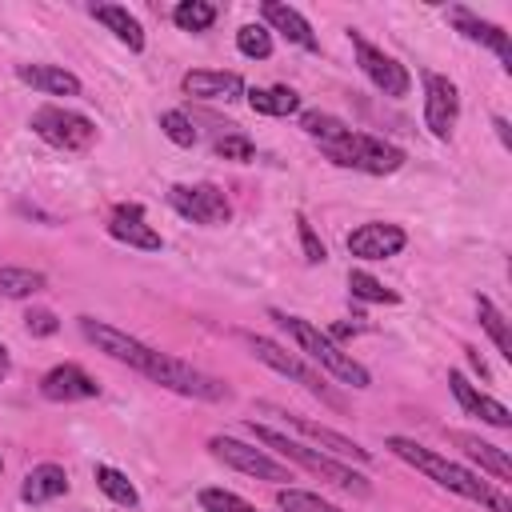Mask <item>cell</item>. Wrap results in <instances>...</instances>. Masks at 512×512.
I'll return each mask as SVG.
<instances>
[{
	"label": "cell",
	"mask_w": 512,
	"mask_h": 512,
	"mask_svg": "<svg viewBox=\"0 0 512 512\" xmlns=\"http://www.w3.org/2000/svg\"><path fill=\"white\" fill-rule=\"evenodd\" d=\"M384 448H388L392 456H400L404 464L420 468V472H424L428 480H436L440 488H448V492H456V496H464V500H472V504H480V508L512 512V500H508L504 488H496V484L480 480L476 472H468V468H460V464L436 456L432 448H424V444H416V440H408V436H388Z\"/></svg>",
	"instance_id": "1"
},
{
	"label": "cell",
	"mask_w": 512,
	"mask_h": 512,
	"mask_svg": "<svg viewBox=\"0 0 512 512\" xmlns=\"http://www.w3.org/2000/svg\"><path fill=\"white\" fill-rule=\"evenodd\" d=\"M248 428H252V436H256L260 444L276 448L284 460H296L300 468H308L312 476L328 480L332 488H344V492H352V496H368V492H372V488H368V480H364L352 464H340V460H336V456H328V452H316V448H308V444H300V440H288L284 432H272L268 424L248 420Z\"/></svg>",
	"instance_id": "2"
},
{
	"label": "cell",
	"mask_w": 512,
	"mask_h": 512,
	"mask_svg": "<svg viewBox=\"0 0 512 512\" xmlns=\"http://www.w3.org/2000/svg\"><path fill=\"white\" fill-rule=\"evenodd\" d=\"M268 316H272V320H276V324L296 340V348H300V352H308V356H312L320 368H328L340 384H352V388H368V384H372L368 368H364L360 360H352L348 352H340V348H336V340H332V336H324L316 324H308V320H300V316H288V312H280V308H272Z\"/></svg>",
	"instance_id": "3"
},
{
	"label": "cell",
	"mask_w": 512,
	"mask_h": 512,
	"mask_svg": "<svg viewBox=\"0 0 512 512\" xmlns=\"http://www.w3.org/2000/svg\"><path fill=\"white\" fill-rule=\"evenodd\" d=\"M320 148L328 152L332 164L356 168V172H368V176H388L404 164V152L396 144H388L380 136H368V132H352V128L344 136H336L332 144H320Z\"/></svg>",
	"instance_id": "4"
},
{
	"label": "cell",
	"mask_w": 512,
	"mask_h": 512,
	"mask_svg": "<svg viewBox=\"0 0 512 512\" xmlns=\"http://www.w3.org/2000/svg\"><path fill=\"white\" fill-rule=\"evenodd\" d=\"M144 376H148V380H156L160 388H172V392H180V396L208 400V404H220V400H228V396H232L224 380H216V376H208V372L192 368V364H188V360H180V356L156 352V348H152V360H148Z\"/></svg>",
	"instance_id": "5"
},
{
	"label": "cell",
	"mask_w": 512,
	"mask_h": 512,
	"mask_svg": "<svg viewBox=\"0 0 512 512\" xmlns=\"http://www.w3.org/2000/svg\"><path fill=\"white\" fill-rule=\"evenodd\" d=\"M244 344L252 348V356H256L260 364H268V368H272V372H280V376H292V380H296L304 392H312L316 400H324V404H332V408H340V412L348 408V404H344V396H340V392H332V388L324 384V376H320V372H312L296 352L280 348V344H276V340H268V336H252V332H244Z\"/></svg>",
	"instance_id": "6"
},
{
	"label": "cell",
	"mask_w": 512,
	"mask_h": 512,
	"mask_svg": "<svg viewBox=\"0 0 512 512\" xmlns=\"http://www.w3.org/2000/svg\"><path fill=\"white\" fill-rule=\"evenodd\" d=\"M32 132L60 148V152H84L92 140H96V124L72 108H60V104H44L32 112Z\"/></svg>",
	"instance_id": "7"
},
{
	"label": "cell",
	"mask_w": 512,
	"mask_h": 512,
	"mask_svg": "<svg viewBox=\"0 0 512 512\" xmlns=\"http://www.w3.org/2000/svg\"><path fill=\"white\" fill-rule=\"evenodd\" d=\"M168 204L184 220H196V224H208V228L228 224V216H232V204L216 184H172L168 188Z\"/></svg>",
	"instance_id": "8"
},
{
	"label": "cell",
	"mask_w": 512,
	"mask_h": 512,
	"mask_svg": "<svg viewBox=\"0 0 512 512\" xmlns=\"http://www.w3.org/2000/svg\"><path fill=\"white\" fill-rule=\"evenodd\" d=\"M208 448H212L216 460H224L228 468H236V472H244V476L272 480V484H288V480H292V472H288L280 460H272L264 448H248V444H240V440H232V436H212Z\"/></svg>",
	"instance_id": "9"
},
{
	"label": "cell",
	"mask_w": 512,
	"mask_h": 512,
	"mask_svg": "<svg viewBox=\"0 0 512 512\" xmlns=\"http://www.w3.org/2000/svg\"><path fill=\"white\" fill-rule=\"evenodd\" d=\"M352 48H356V64L364 68V76H368L384 96H408L412 76H408V68H404L400 60H392L384 48L368 44L360 32H352Z\"/></svg>",
	"instance_id": "10"
},
{
	"label": "cell",
	"mask_w": 512,
	"mask_h": 512,
	"mask_svg": "<svg viewBox=\"0 0 512 512\" xmlns=\"http://www.w3.org/2000/svg\"><path fill=\"white\" fill-rule=\"evenodd\" d=\"M80 332L96 344V352H104V356L136 368V372H144L148 360H152V348L148 344H140L136 336H128V332H120V328H112V324H104L96 316H80Z\"/></svg>",
	"instance_id": "11"
},
{
	"label": "cell",
	"mask_w": 512,
	"mask_h": 512,
	"mask_svg": "<svg viewBox=\"0 0 512 512\" xmlns=\"http://www.w3.org/2000/svg\"><path fill=\"white\" fill-rule=\"evenodd\" d=\"M460 116V92L448 76L440 72H424V124L436 140H448Z\"/></svg>",
	"instance_id": "12"
},
{
	"label": "cell",
	"mask_w": 512,
	"mask_h": 512,
	"mask_svg": "<svg viewBox=\"0 0 512 512\" xmlns=\"http://www.w3.org/2000/svg\"><path fill=\"white\" fill-rule=\"evenodd\" d=\"M256 412L280 416L288 428H296V432L308 436L312 444H324V452H332V456H352V460H360V464L372 460L368 448H360L356 440H348V436H340V432H332V428H324V424H316V420H308V416H300V412H288V408H276V404H256Z\"/></svg>",
	"instance_id": "13"
},
{
	"label": "cell",
	"mask_w": 512,
	"mask_h": 512,
	"mask_svg": "<svg viewBox=\"0 0 512 512\" xmlns=\"http://www.w3.org/2000/svg\"><path fill=\"white\" fill-rule=\"evenodd\" d=\"M404 228L400 224H384V220H372V224H360L352 236H348V252L360 256V260H388L404 248Z\"/></svg>",
	"instance_id": "14"
},
{
	"label": "cell",
	"mask_w": 512,
	"mask_h": 512,
	"mask_svg": "<svg viewBox=\"0 0 512 512\" xmlns=\"http://www.w3.org/2000/svg\"><path fill=\"white\" fill-rule=\"evenodd\" d=\"M108 232L128 244V248H140V252H160V232L144 220V208L140 204H116L112 216H108Z\"/></svg>",
	"instance_id": "15"
},
{
	"label": "cell",
	"mask_w": 512,
	"mask_h": 512,
	"mask_svg": "<svg viewBox=\"0 0 512 512\" xmlns=\"http://www.w3.org/2000/svg\"><path fill=\"white\" fill-rule=\"evenodd\" d=\"M448 20H452V24H456V32H464L468 40L488 44V48L496 52L500 68H504V72H512V44H508V32H504L500 24H488V20L472 16L468 8H448Z\"/></svg>",
	"instance_id": "16"
},
{
	"label": "cell",
	"mask_w": 512,
	"mask_h": 512,
	"mask_svg": "<svg viewBox=\"0 0 512 512\" xmlns=\"http://www.w3.org/2000/svg\"><path fill=\"white\" fill-rule=\"evenodd\" d=\"M40 392L48 396V400H92L96 392H100V384L80 368V364H56L52 372H44V380H40Z\"/></svg>",
	"instance_id": "17"
},
{
	"label": "cell",
	"mask_w": 512,
	"mask_h": 512,
	"mask_svg": "<svg viewBox=\"0 0 512 512\" xmlns=\"http://www.w3.org/2000/svg\"><path fill=\"white\" fill-rule=\"evenodd\" d=\"M448 384H452V396L460 400V408H464L468 416H480V420L492 424V428H508V424H512V412H508L500 400H492V396H484L480 388H472L464 372H448Z\"/></svg>",
	"instance_id": "18"
},
{
	"label": "cell",
	"mask_w": 512,
	"mask_h": 512,
	"mask_svg": "<svg viewBox=\"0 0 512 512\" xmlns=\"http://www.w3.org/2000/svg\"><path fill=\"white\" fill-rule=\"evenodd\" d=\"M180 88L196 100H236V96H244V80L236 72H212V68L184 72Z\"/></svg>",
	"instance_id": "19"
},
{
	"label": "cell",
	"mask_w": 512,
	"mask_h": 512,
	"mask_svg": "<svg viewBox=\"0 0 512 512\" xmlns=\"http://www.w3.org/2000/svg\"><path fill=\"white\" fill-rule=\"evenodd\" d=\"M456 448H464V456L468 460H476L484 472H492L500 484H508L512 480V460H508V452L504 448H496V444H488V440H480V436H472V432H452L448 436Z\"/></svg>",
	"instance_id": "20"
},
{
	"label": "cell",
	"mask_w": 512,
	"mask_h": 512,
	"mask_svg": "<svg viewBox=\"0 0 512 512\" xmlns=\"http://www.w3.org/2000/svg\"><path fill=\"white\" fill-rule=\"evenodd\" d=\"M260 12H264V20H268L276 32H284V36H288L292 44H300L304 52H316V48H320V40L312 36V24H308V20H304V16H300L292 4L264 0V8H260Z\"/></svg>",
	"instance_id": "21"
},
{
	"label": "cell",
	"mask_w": 512,
	"mask_h": 512,
	"mask_svg": "<svg viewBox=\"0 0 512 512\" xmlns=\"http://www.w3.org/2000/svg\"><path fill=\"white\" fill-rule=\"evenodd\" d=\"M64 492H68V476H64L60 464H36L20 484V500L24 504H44V500H56Z\"/></svg>",
	"instance_id": "22"
},
{
	"label": "cell",
	"mask_w": 512,
	"mask_h": 512,
	"mask_svg": "<svg viewBox=\"0 0 512 512\" xmlns=\"http://www.w3.org/2000/svg\"><path fill=\"white\" fill-rule=\"evenodd\" d=\"M16 76H20L24 84L48 92V96H80V80H76L72 72L56 68V64H20Z\"/></svg>",
	"instance_id": "23"
},
{
	"label": "cell",
	"mask_w": 512,
	"mask_h": 512,
	"mask_svg": "<svg viewBox=\"0 0 512 512\" xmlns=\"http://www.w3.org/2000/svg\"><path fill=\"white\" fill-rule=\"evenodd\" d=\"M92 16L120 40V44H128L132 52H140L144 48V28H140V20L128 12V8H120V4H96L92 8Z\"/></svg>",
	"instance_id": "24"
},
{
	"label": "cell",
	"mask_w": 512,
	"mask_h": 512,
	"mask_svg": "<svg viewBox=\"0 0 512 512\" xmlns=\"http://www.w3.org/2000/svg\"><path fill=\"white\" fill-rule=\"evenodd\" d=\"M244 96H248L252 112H260V116H292V112H300V96H296L288 84H276V88H248Z\"/></svg>",
	"instance_id": "25"
},
{
	"label": "cell",
	"mask_w": 512,
	"mask_h": 512,
	"mask_svg": "<svg viewBox=\"0 0 512 512\" xmlns=\"http://www.w3.org/2000/svg\"><path fill=\"white\" fill-rule=\"evenodd\" d=\"M44 272L36 268H16V264H0V296L8 300H28L36 292H44Z\"/></svg>",
	"instance_id": "26"
},
{
	"label": "cell",
	"mask_w": 512,
	"mask_h": 512,
	"mask_svg": "<svg viewBox=\"0 0 512 512\" xmlns=\"http://www.w3.org/2000/svg\"><path fill=\"white\" fill-rule=\"evenodd\" d=\"M96 488L108 496V500H116V504H124V508H136L140 504V492L132 488V480L120 472V468H108V464H96Z\"/></svg>",
	"instance_id": "27"
},
{
	"label": "cell",
	"mask_w": 512,
	"mask_h": 512,
	"mask_svg": "<svg viewBox=\"0 0 512 512\" xmlns=\"http://www.w3.org/2000/svg\"><path fill=\"white\" fill-rule=\"evenodd\" d=\"M476 312H480V324H484V332L492 336L496 352H500L504 360H512V332H508V320L496 312V304H492L488 296H476Z\"/></svg>",
	"instance_id": "28"
},
{
	"label": "cell",
	"mask_w": 512,
	"mask_h": 512,
	"mask_svg": "<svg viewBox=\"0 0 512 512\" xmlns=\"http://www.w3.org/2000/svg\"><path fill=\"white\" fill-rule=\"evenodd\" d=\"M172 20H176V28H184V32H208V28L216 24V8L204 4V0H180V4L172 8Z\"/></svg>",
	"instance_id": "29"
},
{
	"label": "cell",
	"mask_w": 512,
	"mask_h": 512,
	"mask_svg": "<svg viewBox=\"0 0 512 512\" xmlns=\"http://www.w3.org/2000/svg\"><path fill=\"white\" fill-rule=\"evenodd\" d=\"M348 288H352V296L356 300H368V304H396L400 296L392 292V288H384L376 276H368V272H348Z\"/></svg>",
	"instance_id": "30"
},
{
	"label": "cell",
	"mask_w": 512,
	"mask_h": 512,
	"mask_svg": "<svg viewBox=\"0 0 512 512\" xmlns=\"http://www.w3.org/2000/svg\"><path fill=\"white\" fill-rule=\"evenodd\" d=\"M276 504L284 512H340L336 504H328V500H320L316 492H304V488H280L276 492Z\"/></svg>",
	"instance_id": "31"
},
{
	"label": "cell",
	"mask_w": 512,
	"mask_h": 512,
	"mask_svg": "<svg viewBox=\"0 0 512 512\" xmlns=\"http://www.w3.org/2000/svg\"><path fill=\"white\" fill-rule=\"evenodd\" d=\"M300 128H304L312 140H320V144H332L336 136L348 132V124L336 120V116H328V112H304V116H300Z\"/></svg>",
	"instance_id": "32"
},
{
	"label": "cell",
	"mask_w": 512,
	"mask_h": 512,
	"mask_svg": "<svg viewBox=\"0 0 512 512\" xmlns=\"http://www.w3.org/2000/svg\"><path fill=\"white\" fill-rule=\"evenodd\" d=\"M236 48L244 56H252V60H264V56H272V32L264 24H244L236 32Z\"/></svg>",
	"instance_id": "33"
},
{
	"label": "cell",
	"mask_w": 512,
	"mask_h": 512,
	"mask_svg": "<svg viewBox=\"0 0 512 512\" xmlns=\"http://www.w3.org/2000/svg\"><path fill=\"white\" fill-rule=\"evenodd\" d=\"M200 504H204V512H256L244 496H236L228 488H204L200 492Z\"/></svg>",
	"instance_id": "34"
},
{
	"label": "cell",
	"mask_w": 512,
	"mask_h": 512,
	"mask_svg": "<svg viewBox=\"0 0 512 512\" xmlns=\"http://www.w3.org/2000/svg\"><path fill=\"white\" fill-rule=\"evenodd\" d=\"M160 132L172 144H180V148H192L196 144V128H192V120L184 112H160Z\"/></svg>",
	"instance_id": "35"
},
{
	"label": "cell",
	"mask_w": 512,
	"mask_h": 512,
	"mask_svg": "<svg viewBox=\"0 0 512 512\" xmlns=\"http://www.w3.org/2000/svg\"><path fill=\"white\" fill-rule=\"evenodd\" d=\"M212 152L216 156H224V160H236V164H248L252 156H256V144L244 136V132H228V136H220L216 144H212Z\"/></svg>",
	"instance_id": "36"
},
{
	"label": "cell",
	"mask_w": 512,
	"mask_h": 512,
	"mask_svg": "<svg viewBox=\"0 0 512 512\" xmlns=\"http://www.w3.org/2000/svg\"><path fill=\"white\" fill-rule=\"evenodd\" d=\"M296 224H300V244H304V260L308 264H320L328 252H324V244L316 240V232H312V224L304 220V216H296Z\"/></svg>",
	"instance_id": "37"
},
{
	"label": "cell",
	"mask_w": 512,
	"mask_h": 512,
	"mask_svg": "<svg viewBox=\"0 0 512 512\" xmlns=\"http://www.w3.org/2000/svg\"><path fill=\"white\" fill-rule=\"evenodd\" d=\"M24 328H28L32 336H52V332L60 328V320H56L48 308H32V312L24 316Z\"/></svg>",
	"instance_id": "38"
},
{
	"label": "cell",
	"mask_w": 512,
	"mask_h": 512,
	"mask_svg": "<svg viewBox=\"0 0 512 512\" xmlns=\"http://www.w3.org/2000/svg\"><path fill=\"white\" fill-rule=\"evenodd\" d=\"M468 360H472V368H476L480 376H488V368H484V360H480V352H472V348H468Z\"/></svg>",
	"instance_id": "39"
},
{
	"label": "cell",
	"mask_w": 512,
	"mask_h": 512,
	"mask_svg": "<svg viewBox=\"0 0 512 512\" xmlns=\"http://www.w3.org/2000/svg\"><path fill=\"white\" fill-rule=\"evenodd\" d=\"M8 368H12V360H8V348H4V344H0V380H4V376H8Z\"/></svg>",
	"instance_id": "40"
},
{
	"label": "cell",
	"mask_w": 512,
	"mask_h": 512,
	"mask_svg": "<svg viewBox=\"0 0 512 512\" xmlns=\"http://www.w3.org/2000/svg\"><path fill=\"white\" fill-rule=\"evenodd\" d=\"M496 132H500V140H504V148H508V144H512V136H508V124H504L500 116H496Z\"/></svg>",
	"instance_id": "41"
},
{
	"label": "cell",
	"mask_w": 512,
	"mask_h": 512,
	"mask_svg": "<svg viewBox=\"0 0 512 512\" xmlns=\"http://www.w3.org/2000/svg\"><path fill=\"white\" fill-rule=\"evenodd\" d=\"M352 332H356V324H336L332 328V336H352Z\"/></svg>",
	"instance_id": "42"
}]
</instances>
